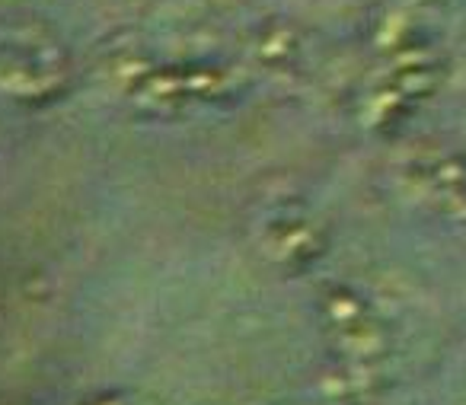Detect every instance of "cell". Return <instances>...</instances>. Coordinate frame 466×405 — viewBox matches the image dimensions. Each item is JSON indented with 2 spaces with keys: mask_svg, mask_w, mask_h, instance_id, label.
Returning a JSON list of instances; mask_svg holds the SVG:
<instances>
[{
  "mask_svg": "<svg viewBox=\"0 0 466 405\" xmlns=\"http://www.w3.org/2000/svg\"><path fill=\"white\" fill-rule=\"evenodd\" d=\"M67 77V58L52 35L39 29H10L0 35V90L20 99L55 93Z\"/></svg>",
  "mask_w": 466,
  "mask_h": 405,
  "instance_id": "1",
  "label": "cell"
}]
</instances>
